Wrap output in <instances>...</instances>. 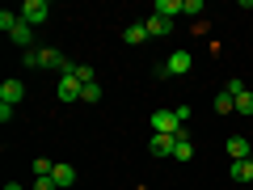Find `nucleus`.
Here are the masks:
<instances>
[{"mask_svg": "<svg viewBox=\"0 0 253 190\" xmlns=\"http://www.w3.org/2000/svg\"><path fill=\"white\" fill-rule=\"evenodd\" d=\"M26 68H55V72H72L76 63L68 59L63 51H55V47H42V51H26Z\"/></svg>", "mask_w": 253, "mask_h": 190, "instance_id": "nucleus-1", "label": "nucleus"}, {"mask_svg": "<svg viewBox=\"0 0 253 190\" xmlns=\"http://www.w3.org/2000/svg\"><path fill=\"white\" fill-rule=\"evenodd\" d=\"M152 136H181L177 110H156V114H152Z\"/></svg>", "mask_w": 253, "mask_h": 190, "instance_id": "nucleus-2", "label": "nucleus"}, {"mask_svg": "<svg viewBox=\"0 0 253 190\" xmlns=\"http://www.w3.org/2000/svg\"><path fill=\"white\" fill-rule=\"evenodd\" d=\"M190 68H194V59H190V51H173L169 59L156 68V76H186Z\"/></svg>", "mask_w": 253, "mask_h": 190, "instance_id": "nucleus-3", "label": "nucleus"}, {"mask_svg": "<svg viewBox=\"0 0 253 190\" xmlns=\"http://www.w3.org/2000/svg\"><path fill=\"white\" fill-rule=\"evenodd\" d=\"M17 13H21V21H26V26H42L46 13H51V4H46V0H26Z\"/></svg>", "mask_w": 253, "mask_h": 190, "instance_id": "nucleus-4", "label": "nucleus"}, {"mask_svg": "<svg viewBox=\"0 0 253 190\" xmlns=\"http://www.w3.org/2000/svg\"><path fill=\"white\" fill-rule=\"evenodd\" d=\"M81 93H84V85L76 81V72H63L59 76V85H55V97H59V101H76Z\"/></svg>", "mask_w": 253, "mask_h": 190, "instance_id": "nucleus-5", "label": "nucleus"}, {"mask_svg": "<svg viewBox=\"0 0 253 190\" xmlns=\"http://www.w3.org/2000/svg\"><path fill=\"white\" fill-rule=\"evenodd\" d=\"M21 97H26V85L21 81H4L0 85V106H17Z\"/></svg>", "mask_w": 253, "mask_h": 190, "instance_id": "nucleus-6", "label": "nucleus"}, {"mask_svg": "<svg viewBox=\"0 0 253 190\" xmlns=\"http://www.w3.org/2000/svg\"><path fill=\"white\" fill-rule=\"evenodd\" d=\"M173 148H177V136H152L148 140V152L152 156H173Z\"/></svg>", "mask_w": 253, "mask_h": 190, "instance_id": "nucleus-7", "label": "nucleus"}, {"mask_svg": "<svg viewBox=\"0 0 253 190\" xmlns=\"http://www.w3.org/2000/svg\"><path fill=\"white\" fill-rule=\"evenodd\" d=\"M224 148H228V156H232V161H249V152H253V144H249L245 136H232Z\"/></svg>", "mask_w": 253, "mask_h": 190, "instance_id": "nucleus-8", "label": "nucleus"}, {"mask_svg": "<svg viewBox=\"0 0 253 190\" xmlns=\"http://www.w3.org/2000/svg\"><path fill=\"white\" fill-rule=\"evenodd\" d=\"M51 182H55V186H76V165L59 161V165H55V173H51Z\"/></svg>", "mask_w": 253, "mask_h": 190, "instance_id": "nucleus-9", "label": "nucleus"}, {"mask_svg": "<svg viewBox=\"0 0 253 190\" xmlns=\"http://www.w3.org/2000/svg\"><path fill=\"white\" fill-rule=\"evenodd\" d=\"M152 13H156V17L177 21V17H181V0H156V4H152Z\"/></svg>", "mask_w": 253, "mask_h": 190, "instance_id": "nucleus-10", "label": "nucleus"}, {"mask_svg": "<svg viewBox=\"0 0 253 190\" xmlns=\"http://www.w3.org/2000/svg\"><path fill=\"white\" fill-rule=\"evenodd\" d=\"M13 43H17V47H30V51H34V26H26V21H17V30H13Z\"/></svg>", "mask_w": 253, "mask_h": 190, "instance_id": "nucleus-11", "label": "nucleus"}, {"mask_svg": "<svg viewBox=\"0 0 253 190\" xmlns=\"http://www.w3.org/2000/svg\"><path fill=\"white\" fill-rule=\"evenodd\" d=\"M144 26H148V34H152V38H165V34L173 30V21H169V17H156V13H152V17H148Z\"/></svg>", "mask_w": 253, "mask_h": 190, "instance_id": "nucleus-12", "label": "nucleus"}, {"mask_svg": "<svg viewBox=\"0 0 253 190\" xmlns=\"http://www.w3.org/2000/svg\"><path fill=\"white\" fill-rule=\"evenodd\" d=\"M232 182L253 186V161H232Z\"/></svg>", "mask_w": 253, "mask_h": 190, "instance_id": "nucleus-13", "label": "nucleus"}, {"mask_svg": "<svg viewBox=\"0 0 253 190\" xmlns=\"http://www.w3.org/2000/svg\"><path fill=\"white\" fill-rule=\"evenodd\" d=\"M123 38H126V43H148L152 34H148L144 21H135V26H126V30H123Z\"/></svg>", "mask_w": 253, "mask_h": 190, "instance_id": "nucleus-14", "label": "nucleus"}, {"mask_svg": "<svg viewBox=\"0 0 253 190\" xmlns=\"http://www.w3.org/2000/svg\"><path fill=\"white\" fill-rule=\"evenodd\" d=\"M215 110H219V114H236V97L228 89H219L215 93Z\"/></svg>", "mask_w": 253, "mask_h": 190, "instance_id": "nucleus-15", "label": "nucleus"}, {"mask_svg": "<svg viewBox=\"0 0 253 190\" xmlns=\"http://www.w3.org/2000/svg\"><path fill=\"white\" fill-rule=\"evenodd\" d=\"M55 165H59V161H51V156H38V161H34V178H51Z\"/></svg>", "mask_w": 253, "mask_h": 190, "instance_id": "nucleus-16", "label": "nucleus"}, {"mask_svg": "<svg viewBox=\"0 0 253 190\" xmlns=\"http://www.w3.org/2000/svg\"><path fill=\"white\" fill-rule=\"evenodd\" d=\"M173 156H177V161H181V165H186V161H190V156H194V144H190V140H186V136H177V148H173Z\"/></svg>", "mask_w": 253, "mask_h": 190, "instance_id": "nucleus-17", "label": "nucleus"}, {"mask_svg": "<svg viewBox=\"0 0 253 190\" xmlns=\"http://www.w3.org/2000/svg\"><path fill=\"white\" fill-rule=\"evenodd\" d=\"M236 114H253V93H249V89L236 93Z\"/></svg>", "mask_w": 253, "mask_h": 190, "instance_id": "nucleus-18", "label": "nucleus"}, {"mask_svg": "<svg viewBox=\"0 0 253 190\" xmlns=\"http://www.w3.org/2000/svg\"><path fill=\"white\" fill-rule=\"evenodd\" d=\"M72 72H76V81H81V85H93V68H89V63H76Z\"/></svg>", "mask_w": 253, "mask_h": 190, "instance_id": "nucleus-19", "label": "nucleus"}, {"mask_svg": "<svg viewBox=\"0 0 253 190\" xmlns=\"http://www.w3.org/2000/svg\"><path fill=\"white\" fill-rule=\"evenodd\" d=\"M81 101H101V85H97V81H93V85H84Z\"/></svg>", "mask_w": 253, "mask_h": 190, "instance_id": "nucleus-20", "label": "nucleus"}, {"mask_svg": "<svg viewBox=\"0 0 253 190\" xmlns=\"http://www.w3.org/2000/svg\"><path fill=\"white\" fill-rule=\"evenodd\" d=\"M181 13H190V17H199V13H203V0H181Z\"/></svg>", "mask_w": 253, "mask_h": 190, "instance_id": "nucleus-21", "label": "nucleus"}, {"mask_svg": "<svg viewBox=\"0 0 253 190\" xmlns=\"http://www.w3.org/2000/svg\"><path fill=\"white\" fill-rule=\"evenodd\" d=\"M34 190H59V186H55L51 178H38V182H34Z\"/></svg>", "mask_w": 253, "mask_h": 190, "instance_id": "nucleus-22", "label": "nucleus"}, {"mask_svg": "<svg viewBox=\"0 0 253 190\" xmlns=\"http://www.w3.org/2000/svg\"><path fill=\"white\" fill-rule=\"evenodd\" d=\"M4 190H21V186H17V182H9V186H4Z\"/></svg>", "mask_w": 253, "mask_h": 190, "instance_id": "nucleus-23", "label": "nucleus"}, {"mask_svg": "<svg viewBox=\"0 0 253 190\" xmlns=\"http://www.w3.org/2000/svg\"><path fill=\"white\" fill-rule=\"evenodd\" d=\"M249 161H253V152H249Z\"/></svg>", "mask_w": 253, "mask_h": 190, "instance_id": "nucleus-24", "label": "nucleus"}]
</instances>
